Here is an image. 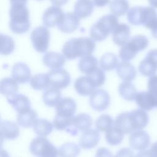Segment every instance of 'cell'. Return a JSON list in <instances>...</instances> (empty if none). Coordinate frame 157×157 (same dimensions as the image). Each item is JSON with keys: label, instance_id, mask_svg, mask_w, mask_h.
<instances>
[{"label": "cell", "instance_id": "cell-48", "mask_svg": "<svg viewBox=\"0 0 157 157\" xmlns=\"http://www.w3.org/2000/svg\"><path fill=\"white\" fill-rule=\"evenodd\" d=\"M150 150L153 157H157V142L153 143L151 145Z\"/></svg>", "mask_w": 157, "mask_h": 157}, {"label": "cell", "instance_id": "cell-45", "mask_svg": "<svg viewBox=\"0 0 157 157\" xmlns=\"http://www.w3.org/2000/svg\"><path fill=\"white\" fill-rule=\"evenodd\" d=\"M135 157H153L151 153L150 150H144L140 151Z\"/></svg>", "mask_w": 157, "mask_h": 157}, {"label": "cell", "instance_id": "cell-20", "mask_svg": "<svg viewBox=\"0 0 157 157\" xmlns=\"http://www.w3.org/2000/svg\"><path fill=\"white\" fill-rule=\"evenodd\" d=\"M0 135L1 140L15 139L19 135V128L12 121L2 120L0 123Z\"/></svg>", "mask_w": 157, "mask_h": 157}, {"label": "cell", "instance_id": "cell-32", "mask_svg": "<svg viewBox=\"0 0 157 157\" xmlns=\"http://www.w3.org/2000/svg\"><path fill=\"white\" fill-rule=\"evenodd\" d=\"M99 64L102 69L110 71L117 68L119 63L117 56L112 53L109 52L104 53L101 57Z\"/></svg>", "mask_w": 157, "mask_h": 157}, {"label": "cell", "instance_id": "cell-38", "mask_svg": "<svg viewBox=\"0 0 157 157\" xmlns=\"http://www.w3.org/2000/svg\"><path fill=\"white\" fill-rule=\"evenodd\" d=\"M95 126L98 131L106 132L114 126V121L109 115L104 114L97 118L95 122Z\"/></svg>", "mask_w": 157, "mask_h": 157}, {"label": "cell", "instance_id": "cell-7", "mask_svg": "<svg viewBox=\"0 0 157 157\" xmlns=\"http://www.w3.org/2000/svg\"><path fill=\"white\" fill-rule=\"evenodd\" d=\"M47 74L49 78L50 87L63 89L68 86L71 83L70 75L66 69H52Z\"/></svg>", "mask_w": 157, "mask_h": 157}, {"label": "cell", "instance_id": "cell-35", "mask_svg": "<svg viewBox=\"0 0 157 157\" xmlns=\"http://www.w3.org/2000/svg\"><path fill=\"white\" fill-rule=\"evenodd\" d=\"M59 157H77L80 153L79 146L73 142L63 144L58 150Z\"/></svg>", "mask_w": 157, "mask_h": 157}, {"label": "cell", "instance_id": "cell-15", "mask_svg": "<svg viewBox=\"0 0 157 157\" xmlns=\"http://www.w3.org/2000/svg\"><path fill=\"white\" fill-rule=\"evenodd\" d=\"M12 76L18 83H26L31 80V70L26 63L18 62L12 67Z\"/></svg>", "mask_w": 157, "mask_h": 157}, {"label": "cell", "instance_id": "cell-5", "mask_svg": "<svg viewBox=\"0 0 157 157\" xmlns=\"http://www.w3.org/2000/svg\"><path fill=\"white\" fill-rule=\"evenodd\" d=\"M31 154L36 157H58V150L45 137L39 136L33 139L29 144Z\"/></svg>", "mask_w": 157, "mask_h": 157}, {"label": "cell", "instance_id": "cell-10", "mask_svg": "<svg viewBox=\"0 0 157 157\" xmlns=\"http://www.w3.org/2000/svg\"><path fill=\"white\" fill-rule=\"evenodd\" d=\"M110 98L109 93L103 89L96 90L90 97L89 104L95 111L101 112L109 107Z\"/></svg>", "mask_w": 157, "mask_h": 157}, {"label": "cell", "instance_id": "cell-40", "mask_svg": "<svg viewBox=\"0 0 157 157\" xmlns=\"http://www.w3.org/2000/svg\"><path fill=\"white\" fill-rule=\"evenodd\" d=\"M87 75L96 88L101 86L105 80V72L104 70L101 68L97 67L93 72Z\"/></svg>", "mask_w": 157, "mask_h": 157}, {"label": "cell", "instance_id": "cell-51", "mask_svg": "<svg viewBox=\"0 0 157 157\" xmlns=\"http://www.w3.org/2000/svg\"><path fill=\"white\" fill-rule=\"evenodd\" d=\"M37 1H42V0H37Z\"/></svg>", "mask_w": 157, "mask_h": 157}, {"label": "cell", "instance_id": "cell-13", "mask_svg": "<svg viewBox=\"0 0 157 157\" xmlns=\"http://www.w3.org/2000/svg\"><path fill=\"white\" fill-rule=\"evenodd\" d=\"M79 18L74 13H64L57 23L58 29L63 33H70L75 31L79 26Z\"/></svg>", "mask_w": 157, "mask_h": 157}, {"label": "cell", "instance_id": "cell-37", "mask_svg": "<svg viewBox=\"0 0 157 157\" xmlns=\"http://www.w3.org/2000/svg\"><path fill=\"white\" fill-rule=\"evenodd\" d=\"M131 112L135 120L137 130L144 129L149 121V117L147 112L141 109L133 110Z\"/></svg>", "mask_w": 157, "mask_h": 157}, {"label": "cell", "instance_id": "cell-12", "mask_svg": "<svg viewBox=\"0 0 157 157\" xmlns=\"http://www.w3.org/2000/svg\"><path fill=\"white\" fill-rule=\"evenodd\" d=\"M129 143L131 147L135 150H144L150 145V137L148 134L143 129L137 130L131 133Z\"/></svg>", "mask_w": 157, "mask_h": 157}, {"label": "cell", "instance_id": "cell-44", "mask_svg": "<svg viewBox=\"0 0 157 157\" xmlns=\"http://www.w3.org/2000/svg\"><path fill=\"white\" fill-rule=\"evenodd\" d=\"M95 157H114L112 153L107 148H99L96 153Z\"/></svg>", "mask_w": 157, "mask_h": 157}, {"label": "cell", "instance_id": "cell-36", "mask_svg": "<svg viewBox=\"0 0 157 157\" xmlns=\"http://www.w3.org/2000/svg\"><path fill=\"white\" fill-rule=\"evenodd\" d=\"M124 133L118 128L113 126L112 128L105 132L106 142L110 145H117L120 144L124 138Z\"/></svg>", "mask_w": 157, "mask_h": 157}, {"label": "cell", "instance_id": "cell-28", "mask_svg": "<svg viewBox=\"0 0 157 157\" xmlns=\"http://www.w3.org/2000/svg\"><path fill=\"white\" fill-rule=\"evenodd\" d=\"M118 93L121 98L128 101L135 100L137 94L135 86L129 81H124L119 85Z\"/></svg>", "mask_w": 157, "mask_h": 157}, {"label": "cell", "instance_id": "cell-14", "mask_svg": "<svg viewBox=\"0 0 157 157\" xmlns=\"http://www.w3.org/2000/svg\"><path fill=\"white\" fill-rule=\"evenodd\" d=\"M55 110L56 115L65 118H71L76 112L77 104L71 98H61L55 106Z\"/></svg>", "mask_w": 157, "mask_h": 157}, {"label": "cell", "instance_id": "cell-1", "mask_svg": "<svg viewBox=\"0 0 157 157\" xmlns=\"http://www.w3.org/2000/svg\"><path fill=\"white\" fill-rule=\"evenodd\" d=\"M95 48L96 44L93 39L82 37L72 38L66 41L61 51L66 59L71 60L91 55Z\"/></svg>", "mask_w": 157, "mask_h": 157}, {"label": "cell", "instance_id": "cell-34", "mask_svg": "<svg viewBox=\"0 0 157 157\" xmlns=\"http://www.w3.org/2000/svg\"><path fill=\"white\" fill-rule=\"evenodd\" d=\"M109 8L112 14L119 17L128 13L129 4L127 0H112Z\"/></svg>", "mask_w": 157, "mask_h": 157}, {"label": "cell", "instance_id": "cell-17", "mask_svg": "<svg viewBox=\"0 0 157 157\" xmlns=\"http://www.w3.org/2000/svg\"><path fill=\"white\" fill-rule=\"evenodd\" d=\"M100 140V134L98 129H89L82 134L79 146L83 149H91L94 148Z\"/></svg>", "mask_w": 157, "mask_h": 157}, {"label": "cell", "instance_id": "cell-46", "mask_svg": "<svg viewBox=\"0 0 157 157\" xmlns=\"http://www.w3.org/2000/svg\"><path fill=\"white\" fill-rule=\"evenodd\" d=\"M94 4L99 7H102L110 2V0H93Z\"/></svg>", "mask_w": 157, "mask_h": 157}, {"label": "cell", "instance_id": "cell-21", "mask_svg": "<svg viewBox=\"0 0 157 157\" xmlns=\"http://www.w3.org/2000/svg\"><path fill=\"white\" fill-rule=\"evenodd\" d=\"M42 61L45 66L52 69H60L65 64L66 58L63 54L48 52L44 54L42 58Z\"/></svg>", "mask_w": 157, "mask_h": 157}, {"label": "cell", "instance_id": "cell-2", "mask_svg": "<svg viewBox=\"0 0 157 157\" xmlns=\"http://www.w3.org/2000/svg\"><path fill=\"white\" fill-rule=\"evenodd\" d=\"M9 15V28L13 33L24 34L31 28L29 12L26 5H11Z\"/></svg>", "mask_w": 157, "mask_h": 157}, {"label": "cell", "instance_id": "cell-29", "mask_svg": "<svg viewBox=\"0 0 157 157\" xmlns=\"http://www.w3.org/2000/svg\"><path fill=\"white\" fill-rule=\"evenodd\" d=\"M61 98V93L59 89L50 87L45 90L42 94V100L45 105L55 107Z\"/></svg>", "mask_w": 157, "mask_h": 157}, {"label": "cell", "instance_id": "cell-43", "mask_svg": "<svg viewBox=\"0 0 157 157\" xmlns=\"http://www.w3.org/2000/svg\"><path fill=\"white\" fill-rule=\"evenodd\" d=\"M115 157H135L132 150L129 148L120 149L116 153Z\"/></svg>", "mask_w": 157, "mask_h": 157}, {"label": "cell", "instance_id": "cell-4", "mask_svg": "<svg viewBox=\"0 0 157 157\" xmlns=\"http://www.w3.org/2000/svg\"><path fill=\"white\" fill-rule=\"evenodd\" d=\"M148 44L149 40L147 37L142 34L136 35L121 46L119 51V56L122 61H129L132 59L139 52L145 50Z\"/></svg>", "mask_w": 157, "mask_h": 157}, {"label": "cell", "instance_id": "cell-25", "mask_svg": "<svg viewBox=\"0 0 157 157\" xmlns=\"http://www.w3.org/2000/svg\"><path fill=\"white\" fill-rule=\"evenodd\" d=\"M94 3L91 0H77L74 7V13L79 19L90 17L94 10Z\"/></svg>", "mask_w": 157, "mask_h": 157}, {"label": "cell", "instance_id": "cell-9", "mask_svg": "<svg viewBox=\"0 0 157 157\" xmlns=\"http://www.w3.org/2000/svg\"><path fill=\"white\" fill-rule=\"evenodd\" d=\"M92 124L93 120L90 115L85 113H79L73 117L71 126L66 131L72 136H76L78 131H85L89 129Z\"/></svg>", "mask_w": 157, "mask_h": 157}, {"label": "cell", "instance_id": "cell-18", "mask_svg": "<svg viewBox=\"0 0 157 157\" xmlns=\"http://www.w3.org/2000/svg\"><path fill=\"white\" fill-rule=\"evenodd\" d=\"M7 102L19 114L31 109V102L28 98L23 94H15L6 97Z\"/></svg>", "mask_w": 157, "mask_h": 157}, {"label": "cell", "instance_id": "cell-11", "mask_svg": "<svg viewBox=\"0 0 157 157\" xmlns=\"http://www.w3.org/2000/svg\"><path fill=\"white\" fill-rule=\"evenodd\" d=\"M114 126L124 134H130L137 130L135 120L131 112L120 113L115 120Z\"/></svg>", "mask_w": 157, "mask_h": 157}, {"label": "cell", "instance_id": "cell-19", "mask_svg": "<svg viewBox=\"0 0 157 157\" xmlns=\"http://www.w3.org/2000/svg\"><path fill=\"white\" fill-rule=\"evenodd\" d=\"M147 13V6H134L127 13L128 22L134 26L144 25Z\"/></svg>", "mask_w": 157, "mask_h": 157}, {"label": "cell", "instance_id": "cell-31", "mask_svg": "<svg viewBox=\"0 0 157 157\" xmlns=\"http://www.w3.org/2000/svg\"><path fill=\"white\" fill-rule=\"evenodd\" d=\"M53 124L47 119H37L34 126V132L39 136L45 137L49 135L53 131Z\"/></svg>", "mask_w": 157, "mask_h": 157}, {"label": "cell", "instance_id": "cell-27", "mask_svg": "<svg viewBox=\"0 0 157 157\" xmlns=\"http://www.w3.org/2000/svg\"><path fill=\"white\" fill-rule=\"evenodd\" d=\"M18 82L13 78H3L0 83V92L6 97L12 96L18 91Z\"/></svg>", "mask_w": 157, "mask_h": 157}, {"label": "cell", "instance_id": "cell-50", "mask_svg": "<svg viewBox=\"0 0 157 157\" xmlns=\"http://www.w3.org/2000/svg\"><path fill=\"white\" fill-rule=\"evenodd\" d=\"M150 6L155 9H157V0H148Z\"/></svg>", "mask_w": 157, "mask_h": 157}, {"label": "cell", "instance_id": "cell-33", "mask_svg": "<svg viewBox=\"0 0 157 157\" xmlns=\"http://www.w3.org/2000/svg\"><path fill=\"white\" fill-rule=\"evenodd\" d=\"M30 85L34 90H43L50 87L49 78L47 74H37L31 77Z\"/></svg>", "mask_w": 157, "mask_h": 157}, {"label": "cell", "instance_id": "cell-16", "mask_svg": "<svg viewBox=\"0 0 157 157\" xmlns=\"http://www.w3.org/2000/svg\"><path fill=\"white\" fill-rule=\"evenodd\" d=\"M63 13L64 12L59 6H52L48 7L42 16L43 24L48 28L56 26Z\"/></svg>", "mask_w": 157, "mask_h": 157}, {"label": "cell", "instance_id": "cell-24", "mask_svg": "<svg viewBox=\"0 0 157 157\" xmlns=\"http://www.w3.org/2000/svg\"><path fill=\"white\" fill-rule=\"evenodd\" d=\"M112 40L118 46H123L129 39L130 28L125 23H119L113 31Z\"/></svg>", "mask_w": 157, "mask_h": 157}, {"label": "cell", "instance_id": "cell-39", "mask_svg": "<svg viewBox=\"0 0 157 157\" xmlns=\"http://www.w3.org/2000/svg\"><path fill=\"white\" fill-rule=\"evenodd\" d=\"M1 54L8 55L11 54L15 49V42L13 39L7 35L1 34Z\"/></svg>", "mask_w": 157, "mask_h": 157}, {"label": "cell", "instance_id": "cell-6", "mask_svg": "<svg viewBox=\"0 0 157 157\" xmlns=\"http://www.w3.org/2000/svg\"><path fill=\"white\" fill-rule=\"evenodd\" d=\"M30 38L34 48L37 52L44 53L47 50L50 34L45 26H39L34 28L31 33Z\"/></svg>", "mask_w": 157, "mask_h": 157}, {"label": "cell", "instance_id": "cell-23", "mask_svg": "<svg viewBox=\"0 0 157 157\" xmlns=\"http://www.w3.org/2000/svg\"><path fill=\"white\" fill-rule=\"evenodd\" d=\"M96 88L88 75L78 77L74 83L76 92L81 96L91 95L96 90Z\"/></svg>", "mask_w": 157, "mask_h": 157}, {"label": "cell", "instance_id": "cell-3", "mask_svg": "<svg viewBox=\"0 0 157 157\" xmlns=\"http://www.w3.org/2000/svg\"><path fill=\"white\" fill-rule=\"evenodd\" d=\"M119 24L118 17L113 14L105 15L94 23L90 28L91 38L94 41L105 40Z\"/></svg>", "mask_w": 157, "mask_h": 157}, {"label": "cell", "instance_id": "cell-30", "mask_svg": "<svg viewBox=\"0 0 157 157\" xmlns=\"http://www.w3.org/2000/svg\"><path fill=\"white\" fill-rule=\"evenodd\" d=\"M98 62L96 58L90 55L82 58L78 62V66L81 72L88 75L98 67Z\"/></svg>", "mask_w": 157, "mask_h": 157}, {"label": "cell", "instance_id": "cell-8", "mask_svg": "<svg viewBox=\"0 0 157 157\" xmlns=\"http://www.w3.org/2000/svg\"><path fill=\"white\" fill-rule=\"evenodd\" d=\"M139 72L145 77H151L157 72V49L150 50L139 65Z\"/></svg>", "mask_w": 157, "mask_h": 157}, {"label": "cell", "instance_id": "cell-47", "mask_svg": "<svg viewBox=\"0 0 157 157\" xmlns=\"http://www.w3.org/2000/svg\"><path fill=\"white\" fill-rule=\"evenodd\" d=\"M50 2L55 6H64L65 5L68 0H50Z\"/></svg>", "mask_w": 157, "mask_h": 157}, {"label": "cell", "instance_id": "cell-49", "mask_svg": "<svg viewBox=\"0 0 157 157\" xmlns=\"http://www.w3.org/2000/svg\"><path fill=\"white\" fill-rule=\"evenodd\" d=\"M11 5L13 4H23L26 5L28 0H10Z\"/></svg>", "mask_w": 157, "mask_h": 157}, {"label": "cell", "instance_id": "cell-22", "mask_svg": "<svg viewBox=\"0 0 157 157\" xmlns=\"http://www.w3.org/2000/svg\"><path fill=\"white\" fill-rule=\"evenodd\" d=\"M118 76L124 81L131 82L137 75L136 67L129 61H122L120 63L116 68Z\"/></svg>", "mask_w": 157, "mask_h": 157}, {"label": "cell", "instance_id": "cell-41", "mask_svg": "<svg viewBox=\"0 0 157 157\" xmlns=\"http://www.w3.org/2000/svg\"><path fill=\"white\" fill-rule=\"evenodd\" d=\"M73 117H74L71 118H65L56 115L53 121L54 128L59 131L66 130L71 126Z\"/></svg>", "mask_w": 157, "mask_h": 157}, {"label": "cell", "instance_id": "cell-26", "mask_svg": "<svg viewBox=\"0 0 157 157\" xmlns=\"http://www.w3.org/2000/svg\"><path fill=\"white\" fill-rule=\"evenodd\" d=\"M36 112L31 109L19 113L17 116V124L23 128L33 127L36 120L37 119Z\"/></svg>", "mask_w": 157, "mask_h": 157}, {"label": "cell", "instance_id": "cell-42", "mask_svg": "<svg viewBox=\"0 0 157 157\" xmlns=\"http://www.w3.org/2000/svg\"><path fill=\"white\" fill-rule=\"evenodd\" d=\"M148 90L157 93V75H153L149 77L147 83Z\"/></svg>", "mask_w": 157, "mask_h": 157}]
</instances>
